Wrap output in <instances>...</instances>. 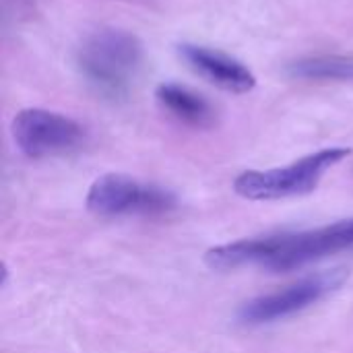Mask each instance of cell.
<instances>
[{
	"instance_id": "cell-1",
	"label": "cell",
	"mask_w": 353,
	"mask_h": 353,
	"mask_svg": "<svg viewBox=\"0 0 353 353\" xmlns=\"http://www.w3.org/2000/svg\"><path fill=\"white\" fill-rule=\"evenodd\" d=\"M345 248H353V219L298 234L252 238L215 246L205 254V263L215 271H230L244 265H263L271 271H292Z\"/></svg>"
},
{
	"instance_id": "cell-2",
	"label": "cell",
	"mask_w": 353,
	"mask_h": 353,
	"mask_svg": "<svg viewBox=\"0 0 353 353\" xmlns=\"http://www.w3.org/2000/svg\"><path fill=\"white\" fill-rule=\"evenodd\" d=\"M77 64L89 85L105 97H122L143 64V46L124 29H99L85 37Z\"/></svg>"
},
{
	"instance_id": "cell-3",
	"label": "cell",
	"mask_w": 353,
	"mask_h": 353,
	"mask_svg": "<svg viewBox=\"0 0 353 353\" xmlns=\"http://www.w3.org/2000/svg\"><path fill=\"white\" fill-rule=\"evenodd\" d=\"M352 149L331 147L302 157L285 168L275 170H248L234 180V190L248 201H281L312 192L323 176L341 163Z\"/></svg>"
},
{
	"instance_id": "cell-4",
	"label": "cell",
	"mask_w": 353,
	"mask_h": 353,
	"mask_svg": "<svg viewBox=\"0 0 353 353\" xmlns=\"http://www.w3.org/2000/svg\"><path fill=\"white\" fill-rule=\"evenodd\" d=\"M178 201L161 186L143 184L124 174L97 178L87 194V209L101 217L114 215H161L176 209Z\"/></svg>"
},
{
	"instance_id": "cell-5",
	"label": "cell",
	"mask_w": 353,
	"mask_h": 353,
	"mask_svg": "<svg viewBox=\"0 0 353 353\" xmlns=\"http://www.w3.org/2000/svg\"><path fill=\"white\" fill-rule=\"evenodd\" d=\"M12 139L23 155L41 159L77 151L85 141V128L68 116L29 108L14 116Z\"/></svg>"
},
{
	"instance_id": "cell-6",
	"label": "cell",
	"mask_w": 353,
	"mask_h": 353,
	"mask_svg": "<svg viewBox=\"0 0 353 353\" xmlns=\"http://www.w3.org/2000/svg\"><path fill=\"white\" fill-rule=\"evenodd\" d=\"M345 279H347V273L343 269L325 271V273L304 277L298 283L288 285L285 290H279V292H273V294H267V296L246 302L240 308L238 316L246 325H265V323H275V321L288 319V316L302 312L304 308L321 302L335 290H339Z\"/></svg>"
},
{
	"instance_id": "cell-7",
	"label": "cell",
	"mask_w": 353,
	"mask_h": 353,
	"mask_svg": "<svg viewBox=\"0 0 353 353\" xmlns=\"http://www.w3.org/2000/svg\"><path fill=\"white\" fill-rule=\"evenodd\" d=\"M180 56L184 62L203 79L213 83L215 87L230 91V93H248L256 85V77L236 58L205 48V46H192L184 43L180 46Z\"/></svg>"
},
{
	"instance_id": "cell-8",
	"label": "cell",
	"mask_w": 353,
	"mask_h": 353,
	"mask_svg": "<svg viewBox=\"0 0 353 353\" xmlns=\"http://www.w3.org/2000/svg\"><path fill=\"white\" fill-rule=\"evenodd\" d=\"M155 97L163 105V110H168L172 116H176L184 124L205 128V126H211L215 120V112L209 105V101L201 97L199 93L190 91L188 87L176 85V83H163L157 87Z\"/></svg>"
},
{
	"instance_id": "cell-9",
	"label": "cell",
	"mask_w": 353,
	"mask_h": 353,
	"mask_svg": "<svg viewBox=\"0 0 353 353\" xmlns=\"http://www.w3.org/2000/svg\"><path fill=\"white\" fill-rule=\"evenodd\" d=\"M290 77L302 81H353V58L347 56H310L290 64Z\"/></svg>"
}]
</instances>
